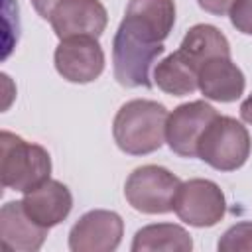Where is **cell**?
I'll return each mask as SVG.
<instances>
[{"instance_id":"1","label":"cell","mask_w":252,"mask_h":252,"mask_svg":"<svg viewBox=\"0 0 252 252\" xmlns=\"http://www.w3.org/2000/svg\"><path fill=\"white\" fill-rule=\"evenodd\" d=\"M167 35L146 24L144 20L124 14L114 37H112V69L114 79L126 87H152L150 69L154 61L163 53V41Z\"/></svg>"},{"instance_id":"2","label":"cell","mask_w":252,"mask_h":252,"mask_svg":"<svg viewBox=\"0 0 252 252\" xmlns=\"http://www.w3.org/2000/svg\"><path fill=\"white\" fill-rule=\"evenodd\" d=\"M167 108L158 100L134 98L120 106L112 122L116 146L128 156H146L165 142Z\"/></svg>"},{"instance_id":"3","label":"cell","mask_w":252,"mask_h":252,"mask_svg":"<svg viewBox=\"0 0 252 252\" xmlns=\"http://www.w3.org/2000/svg\"><path fill=\"white\" fill-rule=\"evenodd\" d=\"M0 152V175L6 189L26 193L49 179L51 158L43 146L26 142L8 130H2Z\"/></svg>"},{"instance_id":"4","label":"cell","mask_w":252,"mask_h":252,"mask_svg":"<svg viewBox=\"0 0 252 252\" xmlns=\"http://www.w3.org/2000/svg\"><path fill=\"white\" fill-rule=\"evenodd\" d=\"M250 148L252 142L246 126L232 116L217 114L199 138L197 158L213 169L234 171L246 163Z\"/></svg>"},{"instance_id":"5","label":"cell","mask_w":252,"mask_h":252,"mask_svg":"<svg viewBox=\"0 0 252 252\" xmlns=\"http://www.w3.org/2000/svg\"><path fill=\"white\" fill-rule=\"evenodd\" d=\"M181 181L161 165L136 167L126 183L124 197L132 209L144 215H165L173 211V201Z\"/></svg>"},{"instance_id":"6","label":"cell","mask_w":252,"mask_h":252,"mask_svg":"<svg viewBox=\"0 0 252 252\" xmlns=\"http://www.w3.org/2000/svg\"><path fill=\"white\" fill-rule=\"evenodd\" d=\"M173 211L183 222L197 228H207L222 220L226 213V199L215 181L195 177L181 181L173 201Z\"/></svg>"},{"instance_id":"7","label":"cell","mask_w":252,"mask_h":252,"mask_svg":"<svg viewBox=\"0 0 252 252\" xmlns=\"http://www.w3.org/2000/svg\"><path fill=\"white\" fill-rule=\"evenodd\" d=\"M57 73L69 83H91L104 71V51L98 37L77 35L61 39L53 53Z\"/></svg>"},{"instance_id":"8","label":"cell","mask_w":252,"mask_h":252,"mask_svg":"<svg viewBox=\"0 0 252 252\" xmlns=\"http://www.w3.org/2000/svg\"><path fill=\"white\" fill-rule=\"evenodd\" d=\"M124 234L122 217L114 211L93 209L85 213L69 230L71 252H112Z\"/></svg>"},{"instance_id":"9","label":"cell","mask_w":252,"mask_h":252,"mask_svg":"<svg viewBox=\"0 0 252 252\" xmlns=\"http://www.w3.org/2000/svg\"><path fill=\"white\" fill-rule=\"evenodd\" d=\"M219 112L205 100L179 104L167 114L165 142L169 150L181 158H197V144L203 130Z\"/></svg>"},{"instance_id":"10","label":"cell","mask_w":252,"mask_h":252,"mask_svg":"<svg viewBox=\"0 0 252 252\" xmlns=\"http://www.w3.org/2000/svg\"><path fill=\"white\" fill-rule=\"evenodd\" d=\"M49 24L59 39L77 35L100 37L106 30L108 14L100 0H61L53 8Z\"/></svg>"},{"instance_id":"11","label":"cell","mask_w":252,"mask_h":252,"mask_svg":"<svg viewBox=\"0 0 252 252\" xmlns=\"http://www.w3.org/2000/svg\"><path fill=\"white\" fill-rule=\"evenodd\" d=\"M22 203L26 213L37 224L51 228L69 217L73 209V195L67 185L49 177L37 187L26 191Z\"/></svg>"},{"instance_id":"12","label":"cell","mask_w":252,"mask_h":252,"mask_svg":"<svg viewBox=\"0 0 252 252\" xmlns=\"http://www.w3.org/2000/svg\"><path fill=\"white\" fill-rule=\"evenodd\" d=\"M199 91L217 102H234L244 94V73L230 57H211L199 67Z\"/></svg>"},{"instance_id":"13","label":"cell","mask_w":252,"mask_h":252,"mask_svg":"<svg viewBox=\"0 0 252 252\" xmlns=\"http://www.w3.org/2000/svg\"><path fill=\"white\" fill-rule=\"evenodd\" d=\"M45 226L37 224L24 209L22 201H10L0 209V240L8 250L35 252L47 236Z\"/></svg>"},{"instance_id":"14","label":"cell","mask_w":252,"mask_h":252,"mask_svg":"<svg viewBox=\"0 0 252 252\" xmlns=\"http://www.w3.org/2000/svg\"><path fill=\"white\" fill-rule=\"evenodd\" d=\"M199 69L177 49L154 67V83L167 94L185 96L199 89Z\"/></svg>"},{"instance_id":"15","label":"cell","mask_w":252,"mask_h":252,"mask_svg":"<svg viewBox=\"0 0 252 252\" xmlns=\"http://www.w3.org/2000/svg\"><path fill=\"white\" fill-rule=\"evenodd\" d=\"M193 248L191 234L173 222H158L142 226L132 240V252H189Z\"/></svg>"},{"instance_id":"16","label":"cell","mask_w":252,"mask_h":252,"mask_svg":"<svg viewBox=\"0 0 252 252\" xmlns=\"http://www.w3.org/2000/svg\"><path fill=\"white\" fill-rule=\"evenodd\" d=\"M179 51L199 69L211 57H230V43L219 28L211 24H197L185 33Z\"/></svg>"},{"instance_id":"17","label":"cell","mask_w":252,"mask_h":252,"mask_svg":"<svg viewBox=\"0 0 252 252\" xmlns=\"http://www.w3.org/2000/svg\"><path fill=\"white\" fill-rule=\"evenodd\" d=\"M217 248L220 252H252V220L232 224L220 236Z\"/></svg>"},{"instance_id":"18","label":"cell","mask_w":252,"mask_h":252,"mask_svg":"<svg viewBox=\"0 0 252 252\" xmlns=\"http://www.w3.org/2000/svg\"><path fill=\"white\" fill-rule=\"evenodd\" d=\"M228 18L236 32L252 35V0H234L228 10Z\"/></svg>"},{"instance_id":"19","label":"cell","mask_w":252,"mask_h":252,"mask_svg":"<svg viewBox=\"0 0 252 252\" xmlns=\"http://www.w3.org/2000/svg\"><path fill=\"white\" fill-rule=\"evenodd\" d=\"M232 2H234V0H197V4H199L205 12H209V14H213V16H224V14H228Z\"/></svg>"},{"instance_id":"20","label":"cell","mask_w":252,"mask_h":252,"mask_svg":"<svg viewBox=\"0 0 252 252\" xmlns=\"http://www.w3.org/2000/svg\"><path fill=\"white\" fill-rule=\"evenodd\" d=\"M59 2H61V0H32V6H33V10H35L43 20H49L53 8H55Z\"/></svg>"},{"instance_id":"21","label":"cell","mask_w":252,"mask_h":252,"mask_svg":"<svg viewBox=\"0 0 252 252\" xmlns=\"http://www.w3.org/2000/svg\"><path fill=\"white\" fill-rule=\"evenodd\" d=\"M240 116H242V120L246 122V124H250L252 126V93L246 96V100L240 104Z\"/></svg>"}]
</instances>
